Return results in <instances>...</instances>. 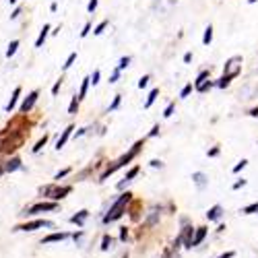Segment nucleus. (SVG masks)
Masks as SVG:
<instances>
[{
  "label": "nucleus",
  "instance_id": "nucleus-1",
  "mask_svg": "<svg viewBox=\"0 0 258 258\" xmlns=\"http://www.w3.org/2000/svg\"><path fill=\"white\" fill-rule=\"evenodd\" d=\"M130 192H126V194H122L120 196L114 205H112V209H109V213L104 217V223H109V221H116V219H120L124 215V209H126V205H128V200H130Z\"/></svg>",
  "mask_w": 258,
  "mask_h": 258
},
{
  "label": "nucleus",
  "instance_id": "nucleus-2",
  "mask_svg": "<svg viewBox=\"0 0 258 258\" xmlns=\"http://www.w3.org/2000/svg\"><path fill=\"white\" fill-rule=\"evenodd\" d=\"M141 147H143V143H136V145L132 147V149H130V151H128V153L124 155V157H120V159H118V161H116V163L112 165V168H109V170H108V172L104 173V176H101V180H106V178L109 176V173H114V172H116L118 168H122V165H126L128 161H132V159L136 157V153H139V149H141Z\"/></svg>",
  "mask_w": 258,
  "mask_h": 258
},
{
  "label": "nucleus",
  "instance_id": "nucleus-3",
  "mask_svg": "<svg viewBox=\"0 0 258 258\" xmlns=\"http://www.w3.org/2000/svg\"><path fill=\"white\" fill-rule=\"evenodd\" d=\"M42 192H43L45 196L54 198V200H60L66 194H70V186H62V188H58V186H45V188H42Z\"/></svg>",
  "mask_w": 258,
  "mask_h": 258
},
{
  "label": "nucleus",
  "instance_id": "nucleus-4",
  "mask_svg": "<svg viewBox=\"0 0 258 258\" xmlns=\"http://www.w3.org/2000/svg\"><path fill=\"white\" fill-rule=\"evenodd\" d=\"M42 227H54V223L52 221L38 219V221H31V223H25V225H17L15 232H35V229H42Z\"/></svg>",
  "mask_w": 258,
  "mask_h": 258
},
{
  "label": "nucleus",
  "instance_id": "nucleus-5",
  "mask_svg": "<svg viewBox=\"0 0 258 258\" xmlns=\"http://www.w3.org/2000/svg\"><path fill=\"white\" fill-rule=\"evenodd\" d=\"M54 209H56V202H38V205L29 207L21 215H38V213H43V211H54Z\"/></svg>",
  "mask_w": 258,
  "mask_h": 258
},
{
  "label": "nucleus",
  "instance_id": "nucleus-6",
  "mask_svg": "<svg viewBox=\"0 0 258 258\" xmlns=\"http://www.w3.org/2000/svg\"><path fill=\"white\" fill-rule=\"evenodd\" d=\"M38 97H40V91H38V89H33L31 93L23 99V104H21V108H19V109H21V114H27V112H29V109L35 106V101H38Z\"/></svg>",
  "mask_w": 258,
  "mask_h": 258
},
{
  "label": "nucleus",
  "instance_id": "nucleus-7",
  "mask_svg": "<svg viewBox=\"0 0 258 258\" xmlns=\"http://www.w3.org/2000/svg\"><path fill=\"white\" fill-rule=\"evenodd\" d=\"M239 64H242V56H234L225 62V68L223 72L225 75H232V72H239Z\"/></svg>",
  "mask_w": 258,
  "mask_h": 258
},
{
  "label": "nucleus",
  "instance_id": "nucleus-8",
  "mask_svg": "<svg viewBox=\"0 0 258 258\" xmlns=\"http://www.w3.org/2000/svg\"><path fill=\"white\" fill-rule=\"evenodd\" d=\"M19 95H21V87H15V91H13V97H11V101L6 104V112L11 114L13 109H15V106H17V101H19Z\"/></svg>",
  "mask_w": 258,
  "mask_h": 258
},
{
  "label": "nucleus",
  "instance_id": "nucleus-9",
  "mask_svg": "<svg viewBox=\"0 0 258 258\" xmlns=\"http://www.w3.org/2000/svg\"><path fill=\"white\" fill-rule=\"evenodd\" d=\"M21 168V159L19 157H13V159H8L4 163V172H17Z\"/></svg>",
  "mask_w": 258,
  "mask_h": 258
},
{
  "label": "nucleus",
  "instance_id": "nucleus-10",
  "mask_svg": "<svg viewBox=\"0 0 258 258\" xmlns=\"http://www.w3.org/2000/svg\"><path fill=\"white\" fill-rule=\"evenodd\" d=\"M72 130H75V128H72V126H68L66 130L62 132V136H60V139H58V143H56V149H58V151L62 149L64 145H66V141H68V136H70V132H72Z\"/></svg>",
  "mask_w": 258,
  "mask_h": 258
},
{
  "label": "nucleus",
  "instance_id": "nucleus-11",
  "mask_svg": "<svg viewBox=\"0 0 258 258\" xmlns=\"http://www.w3.org/2000/svg\"><path fill=\"white\" fill-rule=\"evenodd\" d=\"M66 237H68V234H64V232H60V234H52V236H48V237H43V244L62 242V239H66Z\"/></svg>",
  "mask_w": 258,
  "mask_h": 258
},
{
  "label": "nucleus",
  "instance_id": "nucleus-12",
  "mask_svg": "<svg viewBox=\"0 0 258 258\" xmlns=\"http://www.w3.org/2000/svg\"><path fill=\"white\" fill-rule=\"evenodd\" d=\"M87 217H89V211H79L77 215H72V217H70V221H72V223H77V225H83Z\"/></svg>",
  "mask_w": 258,
  "mask_h": 258
},
{
  "label": "nucleus",
  "instance_id": "nucleus-13",
  "mask_svg": "<svg viewBox=\"0 0 258 258\" xmlns=\"http://www.w3.org/2000/svg\"><path fill=\"white\" fill-rule=\"evenodd\" d=\"M192 180H194V184H196L198 188H205V184H207V176H205V173H200V172L192 173Z\"/></svg>",
  "mask_w": 258,
  "mask_h": 258
},
{
  "label": "nucleus",
  "instance_id": "nucleus-14",
  "mask_svg": "<svg viewBox=\"0 0 258 258\" xmlns=\"http://www.w3.org/2000/svg\"><path fill=\"white\" fill-rule=\"evenodd\" d=\"M48 31H50V25H43V29L40 31V38H38V42H35V48H42L43 45L45 38H48Z\"/></svg>",
  "mask_w": 258,
  "mask_h": 258
},
{
  "label": "nucleus",
  "instance_id": "nucleus-15",
  "mask_svg": "<svg viewBox=\"0 0 258 258\" xmlns=\"http://www.w3.org/2000/svg\"><path fill=\"white\" fill-rule=\"evenodd\" d=\"M221 213H223V209H221V207L217 205V207H213V209H209L207 217H209V221H217V219L221 217Z\"/></svg>",
  "mask_w": 258,
  "mask_h": 258
},
{
  "label": "nucleus",
  "instance_id": "nucleus-16",
  "mask_svg": "<svg viewBox=\"0 0 258 258\" xmlns=\"http://www.w3.org/2000/svg\"><path fill=\"white\" fill-rule=\"evenodd\" d=\"M136 173H139V168H132L130 172H128V173H126V178H124L122 182H120V184H118V188H124V186H126V184H128V182H130V180H132V178L136 176Z\"/></svg>",
  "mask_w": 258,
  "mask_h": 258
},
{
  "label": "nucleus",
  "instance_id": "nucleus-17",
  "mask_svg": "<svg viewBox=\"0 0 258 258\" xmlns=\"http://www.w3.org/2000/svg\"><path fill=\"white\" fill-rule=\"evenodd\" d=\"M205 236H207V229L205 227H198L196 229V236H194V239H192V246H198L202 239H205Z\"/></svg>",
  "mask_w": 258,
  "mask_h": 258
},
{
  "label": "nucleus",
  "instance_id": "nucleus-18",
  "mask_svg": "<svg viewBox=\"0 0 258 258\" xmlns=\"http://www.w3.org/2000/svg\"><path fill=\"white\" fill-rule=\"evenodd\" d=\"M234 77H237V72H232V75H223L219 81H217V87H227L229 85V81H232Z\"/></svg>",
  "mask_w": 258,
  "mask_h": 258
},
{
  "label": "nucleus",
  "instance_id": "nucleus-19",
  "mask_svg": "<svg viewBox=\"0 0 258 258\" xmlns=\"http://www.w3.org/2000/svg\"><path fill=\"white\" fill-rule=\"evenodd\" d=\"M17 48H19V40H13L11 43H8V50H6V58H11V56H15V52H17Z\"/></svg>",
  "mask_w": 258,
  "mask_h": 258
},
{
  "label": "nucleus",
  "instance_id": "nucleus-20",
  "mask_svg": "<svg viewBox=\"0 0 258 258\" xmlns=\"http://www.w3.org/2000/svg\"><path fill=\"white\" fill-rule=\"evenodd\" d=\"M89 83H91V77H87L85 81H83L81 91H79V99H85V95H87V89H89Z\"/></svg>",
  "mask_w": 258,
  "mask_h": 258
},
{
  "label": "nucleus",
  "instance_id": "nucleus-21",
  "mask_svg": "<svg viewBox=\"0 0 258 258\" xmlns=\"http://www.w3.org/2000/svg\"><path fill=\"white\" fill-rule=\"evenodd\" d=\"M211 42H213V27H207V29H205V38H202V43H205V45H209Z\"/></svg>",
  "mask_w": 258,
  "mask_h": 258
},
{
  "label": "nucleus",
  "instance_id": "nucleus-22",
  "mask_svg": "<svg viewBox=\"0 0 258 258\" xmlns=\"http://www.w3.org/2000/svg\"><path fill=\"white\" fill-rule=\"evenodd\" d=\"M79 104H81V99H79V95H75V97H72V101H70V106H68V114H77Z\"/></svg>",
  "mask_w": 258,
  "mask_h": 258
},
{
  "label": "nucleus",
  "instance_id": "nucleus-23",
  "mask_svg": "<svg viewBox=\"0 0 258 258\" xmlns=\"http://www.w3.org/2000/svg\"><path fill=\"white\" fill-rule=\"evenodd\" d=\"M207 79H209V70H202L200 75H198V79L194 81V89H196V87H200V85H202V83H205Z\"/></svg>",
  "mask_w": 258,
  "mask_h": 258
},
{
  "label": "nucleus",
  "instance_id": "nucleus-24",
  "mask_svg": "<svg viewBox=\"0 0 258 258\" xmlns=\"http://www.w3.org/2000/svg\"><path fill=\"white\" fill-rule=\"evenodd\" d=\"M159 95V89H153L151 93H149V97H147V101H145V108H151V104L155 101V97Z\"/></svg>",
  "mask_w": 258,
  "mask_h": 258
},
{
  "label": "nucleus",
  "instance_id": "nucleus-25",
  "mask_svg": "<svg viewBox=\"0 0 258 258\" xmlns=\"http://www.w3.org/2000/svg\"><path fill=\"white\" fill-rule=\"evenodd\" d=\"M45 143H48V134H43V139L38 141V145L33 147V153H40V151L43 149V147H45Z\"/></svg>",
  "mask_w": 258,
  "mask_h": 258
},
{
  "label": "nucleus",
  "instance_id": "nucleus-26",
  "mask_svg": "<svg viewBox=\"0 0 258 258\" xmlns=\"http://www.w3.org/2000/svg\"><path fill=\"white\" fill-rule=\"evenodd\" d=\"M75 60H77V52H72V54H70V56L66 58V62H64V64H62V68H64V70H68V68L72 66V62H75Z\"/></svg>",
  "mask_w": 258,
  "mask_h": 258
},
{
  "label": "nucleus",
  "instance_id": "nucleus-27",
  "mask_svg": "<svg viewBox=\"0 0 258 258\" xmlns=\"http://www.w3.org/2000/svg\"><path fill=\"white\" fill-rule=\"evenodd\" d=\"M242 213H244V215H252V213H258V202H254V205H250V207L242 209Z\"/></svg>",
  "mask_w": 258,
  "mask_h": 258
},
{
  "label": "nucleus",
  "instance_id": "nucleus-28",
  "mask_svg": "<svg viewBox=\"0 0 258 258\" xmlns=\"http://www.w3.org/2000/svg\"><path fill=\"white\" fill-rule=\"evenodd\" d=\"M114 239L109 236H104V242H101V250H109V246H112Z\"/></svg>",
  "mask_w": 258,
  "mask_h": 258
},
{
  "label": "nucleus",
  "instance_id": "nucleus-29",
  "mask_svg": "<svg viewBox=\"0 0 258 258\" xmlns=\"http://www.w3.org/2000/svg\"><path fill=\"white\" fill-rule=\"evenodd\" d=\"M211 87H213V83H211V81H205L200 87H196V91H200V93H205V91H209Z\"/></svg>",
  "mask_w": 258,
  "mask_h": 258
},
{
  "label": "nucleus",
  "instance_id": "nucleus-30",
  "mask_svg": "<svg viewBox=\"0 0 258 258\" xmlns=\"http://www.w3.org/2000/svg\"><path fill=\"white\" fill-rule=\"evenodd\" d=\"M128 64H130V56H124L122 60H120V64H118V70H124Z\"/></svg>",
  "mask_w": 258,
  "mask_h": 258
},
{
  "label": "nucleus",
  "instance_id": "nucleus-31",
  "mask_svg": "<svg viewBox=\"0 0 258 258\" xmlns=\"http://www.w3.org/2000/svg\"><path fill=\"white\" fill-rule=\"evenodd\" d=\"M106 27H108V21H101V23L95 27V31H93V33H95V35H101V33H104Z\"/></svg>",
  "mask_w": 258,
  "mask_h": 258
},
{
  "label": "nucleus",
  "instance_id": "nucleus-32",
  "mask_svg": "<svg viewBox=\"0 0 258 258\" xmlns=\"http://www.w3.org/2000/svg\"><path fill=\"white\" fill-rule=\"evenodd\" d=\"M192 87H194V85H192V83H190V85H186V87H184V89H182V93H180V97H182V99H184V97H188V93L192 91Z\"/></svg>",
  "mask_w": 258,
  "mask_h": 258
},
{
  "label": "nucleus",
  "instance_id": "nucleus-33",
  "mask_svg": "<svg viewBox=\"0 0 258 258\" xmlns=\"http://www.w3.org/2000/svg\"><path fill=\"white\" fill-rule=\"evenodd\" d=\"M120 99H122V95H116L114 101H112V106H109V112H114V109L120 106Z\"/></svg>",
  "mask_w": 258,
  "mask_h": 258
},
{
  "label": "nucleus",
  "instance_id": "nucleus-34",
  "mask_svg": "<svg viewBox=\"0 0 258 258\" xmlns=\"http://www.w3.org/2000/svg\"><path fill=\"white\" fill-rule=\"evenodd\" d=\"M246 165H248V161H246V159H242V161H239V163L236 165V168H234V172H236V173H237V172H242V170L246 168Z\"/></svg>",
  "mask_w": 258,
  "mask_h": 258
},
{
  "label": "nucleus",
  "instance_id": "nucleus-35",
  "mask_svg": "<svg viewBox=\"0 0 258 258\" xmlns=\"http://www.w3.org/2000/svg\"><path fill=\"white\" fill-rule=\"evenodd\" d=\"M60 87H62V81H56V83H54V87H52V95H58Z\"/></svg>",
  "mask_w": 258,
  "mask_h": 258
},
{
  "label": "nucleus",
  "instance_id": "nucleus-36",
  "mask_svg": "<svg viewBox=\"0 0 258 258\" xmlns=\"http://www.w3.org/2000/svg\"><path fill=\"white\" fill-rule=\"evenodd\" d=\"M95 8H97V0H89V6H87V11H89V13H93Z\"/></svg>",
  "mask_w": 258,
  "mask_h": 258
},
{
  "label": "nucleus",
  "instance_id": "nucleus-37",
  "mask_svg": "<svg viewBox=\"0 0 258 258\" xmlns=\"http://www.w3.org/2000/svg\"><path fill=\"white\" fill-rule=\"evenodd\" d=\"M173 108H176V106H173V104H170L168 108H165V114H163V116H165V118H170V116L173 114Z\"/></svg>",
  "mask_w": 258,
  "mask_h": 258
},
{
  "label": "nucleus",
  "instance_id": "nucleus-38",
  "mask_svg": "<svg viewBox=\"0 0 258 258\" xmlns=\"http://www.w3.org/2000/svg\"><path fill=\"white\" fill-rule=\"evenodd\" d=\"M147 85H149V77L145 75V77H141V81H139V87L143 89V87H147Z\"/></svg>",
  "mask_w": 258,
  "mask_h": 258
},
{
  "label": "nucleus",
  "instance_id": "nucleus-39",
  "mask_svg": "<svg viewBox=\"0 0 258 258\" xmlns=\"http://www.w3.org/2000/svg\"><path fill=\"white\" fill-rule=\"evenodd\" d=\"M91 83H93V85H97V83H99V70H95L93 75H91Z\"/></svg>",
  "mask_w": 258,
  "mask_h": 258
},
{
  "label": "nucleus",
  "instance_id": "nucleus-40",
  "mask_svg": "<svg viewBox=\"0 0 258 258\" xmlns=\"http://www.w3.org/2000/svg\"><path fill=\"white\" fill-rule=\"evenodd\" d=\"M91 31V23H87L85 27H83V31H81V38H85V35Z\"/></svg>",
  "mask_w": 258,
  "mask_h": 258
},
{
  "label": "nucleus",
  "instance_id": "nucleus-41",
  "mask_svg": "<svg viewBox=\"0 0 258 258\" xmlns=\"http://www.w3.org/2000/svg\"><path fill=\"white\" fill-rule=\"evenodd\" d=\"M68 172H70L68 168H66V170H62V172H58V173H56V180H60V178H64V176H66V173H68Z\"/></svg>",
  "mask_w": 258,
  "mask_h": 258
},
{
  "label": "nucleus",
  "instance_id": "nucleus-42",
  "mask_svg": "<svg viewBox=\"0 0 258 258\" xmlns=\"http://www.w3.org/2000/svg\"><path fill=\"white\" fill-rule=\"evenodd\" d=\"M19 15H21V8H19V6H17V8H15V11H13V15H11V19H17V17H19Z\"/></svg>",
  "mask_w": 258,
  "mask_h": 258
},
{
  "label": "nucleus",
  "instance_id": "nucleus-43",
  "mask_svg": "<svg viewBox=\"0 0 258 258\" xmlns=\"http://www.w3.org/2000/svg\"><path fill=\"white\" fill-rule=\"evenodd\" d=\"M244 184H246V180H239V182H236V184H234V188L237 190V188H242V186H244Z\"/></svg>",
  "mask_w": 258,
  "mask_h": 258
},
{
  "label": "nucleus",
  "instance_id": "nucleus-44",
  "mask_svg": "<svg viewBox=\"0 0 258 258\" xmlns=\"http://www.w3.org/2000/svg\"><path fill=\"white\" fill-rule=\"evenodd\" d=\"M118 77H120V70H116V72H114L112 79H109V83H116V81H118Z\"/></svg>",
  "mask_w": 258,
  "mask_h": 258
},
{
  "label": "nucleus",
  "instance_id": "nucleus-45",
  "mask_svg": "<svg viewBox=\"0 0 258 258\" xmlns=\"http://www.w3.org/2000/svg\"><path fill=\"white\" fill-rule=\"evenodd\" d=\"M219 258H234V252H225V254H221Z\"/></svg>",
  "mask_w": 258,
  "mask_h": 258
},
{
  "label": "nucleus",
  "instance_id": "nucleus-46",
  "mask_svg": "<svg viewBox=\"0 0 258 258\" xmlns=\"http://www.w3.org/2000/svg\"><path fill=\"white\" fill-rule=\"evenodd\" d=\"M151 165H153V168H161V161H157V159H153V161H151Z\"/></svg>",
  "mask_w": 258,
  "mask_h": 258
},
{
  "label": "nucleus",
  "instance_id": "nucleus-47",
  "mask_svg": "<svg viewBox=\"0 0 258 258\" xmlns=\"http://www.w3.org/2000/svg\"><path fill=\"white\" fill-rule=\"evenodd\" d=\"M190 60H192V54H190V52H188V54H186V56H184V62H186V64H188V62H190Z\"/></svg>",
  "mask_w": 258,
  "mask_h": 258
},
{
  "label": "nucleus",
  "instance_id": "nucleus-48",
  "mask_svg": "<svg viewBox=\"0 0 258 258\" xmlns=\"http://www.w3.org/2000/svg\"><path fill=\"white\" fill-rule=\"evenodd\" d=\"M157 132H159V126H155L153 130H151V134H149V136H155V134H157Z\"/></svg>",
  "mask_w": 258,
  "mask_h": 258
},
{
  "label": "nucleus",
  "instance_id": "nucleus-49",
  "mask_svg": "<svg viewBox=\"0 0 258 258\" xmlns=\"http://www.w3.org/2000/svg\"><path fill=\"white\" fill-rule=\"evenodd\" d=\"M217 153H219V149H211V151H209V155H211V157H215Z\"/></svg>",
  "mask_w": 258,
  "mask_h": 258
},
{
  "label": "nucleus",
  "instance_id": "nucleus-50",
  "mask_svg": "<svg viewBox=\"0 0 258 258\" xmlns=\"http://www.w3.org/2000/svg\"><path fill=\"white\" fill-rule=\"evenodd\" d=\"M120 239H126V227L122 229V232H120Z\"/></svg>",
  "mask_w": 258,
  "mask_h": 258
},
{
  "label": "nucleus",
  "instance_id": "nucleus-51",
  "mask_svg": "<svg viewBox=\"0 0 258 258\" xmlns=\"http://www.w3.org/2000/svg\"><path fill=\"white\" fill-rule=\"evenodd\" d=\"M250 116H258V108H254L252 112H250Z\"/></svg>",
  "mask_w": 258,
  "mask_h": 258
},
{
  "label": "nucleus",
  "instance_id": "nucleus-52",
  "mask_svg": "<svg viewBox=\"0 0 258 258\" xmlns=\"http://www.w3.org/2000/svg\"><path fill=\"white\" fill-rule=\"evenodd\" d=\"M2 173H4V165H0V176H2Z\"/></svg>",
  "mask_w": 258,
  "mask_h": 258
},
{
  "label": "nucleus",
  "instance_id": "nucleus-53",
  "mask_svg": "<svg viewBox=\"0 0 258 258\" xmlns=\"http://www.w3.org/2000/svg\"><path fill=\"white\" fill-rule=\"evenodd\" d=\"M8 2H11V4H15V2H17V0H8Z\"/></svg>",
  "mask_w": 258,
  "mask_h": 258
},
{
  "label": "nucleus",
  "instance_id": "nucleus-54",
  "mask_svg": "<svg viewBox=\"0 0 258 258\" xmlns=\"http://www.w3.org/2000/svg\"><path fill=\"white\" fill-rule=\"evenodd\" d=\"M248 2H256V0H248Z\"/></svg>",
  "mask_w": 258,
  "mask_h": 258
}]
</instances>
